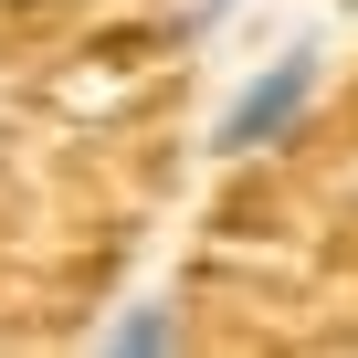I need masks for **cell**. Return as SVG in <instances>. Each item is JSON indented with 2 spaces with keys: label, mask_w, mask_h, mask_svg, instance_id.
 <instances>
[{
  "label": "cell",
  "mask_w": 358,
  "mask_h": 358,
  "mask_svg": "<svg viewBox=\"0 0 358 358\" xmlns=\"http://www.w3.org/2000/svg\"><path fill=\"white\" fill-rule=\"evenodd\" d=\"M316 85H327V64H316V53L264 64V74H253V85H243V95L211 116V148H222V158H264L274 137H295V116L316 106Z\"/></svg>",
  "instance_id": "obj_1"
}]
</instances>
